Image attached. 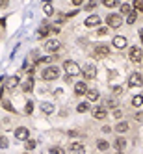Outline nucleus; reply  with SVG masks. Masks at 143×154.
<instances>
[{"mask_svg":"<svg viewBox=\"0 0 143 154\" xmlns=\"http://www.w3.org/2000/svg\"><path fill=\"white\" fill-rule=\"evenodd\" d=\"M63 69H65V73L69 76H76L80 73V67L76 65V61H73V60H67L63 63Z\"/></svg>","mask_w":143,"mask_h":154,"instance_id":"nucleus-1","label":"nucleus"},{"mask_svg":"<svg viewBox=\"0 0 143 154\" xmlns=\"http://www.w3.org/2000/svg\"><path fill=\"white\" fill-rule=\"evenodd\" d=\"M58 76H60V69L58 67H46L45 71H43V80H46V82L56 80Z\"/></svg>","mask_w":143,"mask_h":154,"instance_id":"nucleus-2","label":"nucleus"},{"mask_svg":"<svg viewBox=\"0 0 143 154\" xmlns=\"http://www.w3.org/2000/svg\"><path fill=\"white\" fill-rule=\"evenodd\" d=\"M106 24L110 28H119L123 24V19H121V15H117V13H110V15L106 17Z\"/></svg>","mask_w":143,"mask_h":154,"instance_id":"nucleus-3","label":"nucleus"},{"mask_svg":"<svg viewBox=\"0 0 143 154\" xmlns=\"http://www.w3.org/2000/svg\"><path fill=\"white\" fill-rule=\"evenodd\" d=\"M82 73H84L86 80H93L95 76H97V67H95L93 63H86V67L82 69Z\"/></svg>","mask_w":143,"mask_h":154,"instance_id":"nucleus-4","label":"nucleus"},{"mask_svg":"<svg viewBox=\"0 0 143 154\" xmlns=\"http://www.w3.org/2000/svg\"><path fill=\"white\" fill-rule=\"evenodd\" d=\"M60 48H61V43H60L58 39H50V41H46V43H45V50L50 52V54L60 52Z\"/></svg>","mask_w":143,"mask_h":154,"instance_id":"nucleus-5","label":"nucleus"},{"mask_svg":"<svg viewBox=\"0 0 143 154\" xmlns=\"http://www.w3.org/2000/svg\"><path fill=\"white\" fill-rule=\"evenodd\" d=\"M128 58H130V61H134V63H139L141 58H143V50L139 46H132L130 52H128Z\"/></svg>","mask_w":143,"mask_h":154,"instance_id":"nucleus-6","label":"nucleus"},{"mask_svg":"<svg viewBox=\"0 0 143 154\" xmlns=\"http://www.w3.org/2000/svg\"><path fill=\"white\" fill-rule=\"evenodd\" d=\"M128 86H130V87H141V86H143L141 74H139V73H132L130 78H128Z\"/></svg>","mask_w":143,"mask_h":154,"instance_id":"nucleus-7","label":"nucleus"},{"mask_svg":"<svg viewBox=\"0 0 143 154\" xmlns=\"http://www.w3.org/2000/svg\"><path fill=\"white\" fill-rule=\"evenodd\" d=\"M108 52H110L108 45H95V48H93V56L95 58H104Z\"/></svg>","mask_w":143,"mask_h":154,"instance_id":"nucleus-8","label":"nucleus"},{"mask_svg":"<svg viewBox=\"0 0 143 154\" xmlns=\"http://www.w3.org/2000/svg\"><path fill=\"white\" fill-rule=\"evenodd\" d=\"M28 136H30V132H28V128H24V126H19V128L15 130V137L20 139V141H26Z\"/></svg>","mask_w":143,"mask_h":154,"instance_id":"nucleus-9","label":"nucleus"},{"mask_svg":"<svg viewBox=\"0 0 143 154\" xmlns=\"http://www.w3.org/2000/svg\"><path fill=\"white\" fill-rule=\"evenodd\" d=\"M112 45L117 48V50H121V48H125V46H126V39L123 37V36H115L113 41H112Z\"/></svg>","mask_w":143,"mask_h":154,"instance_id":"nucleus-10","label":"nucleus"},{"mask_svg":"<svg viewBox=\"0 0 143 154\" xmlns=\"http://www.w3.org/2000/svg\"><path fill=\"white\" fill-rule=\"evenodd\" d=\"M87 28H91V26H99L100 24V17L99 15H91V17H87L86 19V23H84Z\"/></svg>","mask_w":143,"mask_h":154,"instance_id":"nucleus-11","label":"nucleus"},{"mask_svg":"<svg viewBox=\"0 0 143 154\" xmlns=\"http://www.w3.org/2000/svg\"><path fill=\"white\" fill-rule=\"evenodd\" d=\"M86 91H87L86 82H76L74 84V93L76 95H86Z\"/></svg>","mask_w":143,"mask_h":154,"instance_id":"nucleus-12","label":"nucleus"},{"mask_svg":"<svg viewBox=\"0 0 143 154\" xmlns=\"http://www.w3.org/2000/svg\"><path fill=\"white\" fill-rule=\"evenodd\" d=\"M69 150H71V152H78V154H84V152H86V147L82 145V143H71V145H69Z\"/></svg>","mask_w":143,"mask_h":154,"instance_id":"nucleus-13","label":"nucleus"},{"mask_svg":"<svg viewBox=\"0 0 143 154\" xmlns=\"http://www.w3.org/2000/svg\"><path fill=\"white\" fill-rule=\"evenodd\" d=\"M86 95H87V100H89V102L99 100V97H100L97 89H87V91H86Z\"/></svg>","mask_w":143,"mask_h":154,"instance_id":"nucleus-14","label":"nucleus"},{"mask_svg":"<svg viewBox=\"0 0 143 154\" xmlns=\"http://www.w3.org/2000/svg\"><path fill=\"white\" fill-rule=\"evenodd\" d=\"M19 86V78L17 76H11V78H8V82H6V89L8 91H11L13 87H17Z\"/></svg>","mask_w":143,"mask_h":154,"instance_id":"nucleus-15","label":"nucleus"},{"mask_svg":"<svg viewBox=\"0 0 143 154\" xmlns=\"http://www.w3.org/2000/svg\"><path fill=\"white\" fill-rule=\"evenodd\" d=\"M93 117H95V119H99V121H100V119H104V117H106V110L102 108V106L95 108V110H93Z\"/></svg>","mask_w":143,"mask_h":154,"instance_id":"nucleus-16","label":"nucleus"},{"mask_svg":"<svg viewBox=\"0 0 143 154\" xmlns=\"http://www.w3.org/2000/svg\"><path fill=\"white\" fill-rule=\"evenodd\" d=\"M41 110H43V113L50 115V113H54V104H50V102H43V104H41Z\"/></svg>","mask_w":143,"mask_h":154,"instance_id":"nucleus-17","label":"nucleus"},{"mask_svg":"<svg viewBox=\"0 0 143 154\" xmlns=\"http://www.w3.org/2000/svg\"><path fill=\"white\" fill-rule=\"evenodd\" d=\"M113 147H115L117 150H125V147H126V139L117 137V139H115V143H113Z\"/></svg>","mask_w":143,"mask_h":154,"instance_id":"nucleus-18","label":"nucleus"},{"mask_svg":"<svg viewBox=\"0 0 143 154\" xmlns=\"http://www.w3.org/2000/svg\"><path fill=\"white\" fill-rule=\"evenodd\" d=\"M128 128H130V126H128L126 121H121V123H117V126H115V130L121 132V134H123V132H128Z\"/></svg>","mask_w":143,"mask_h":154,"instance_id":"nucleus-19","label":"nucleus"},{"mask_svg":"<svg viewBox=\"0 0 143 154\" xmlns=\"http://www.w3.org/2000/svg\"><path fill=\"white\" fill-rule=\"evenodd\" d=\"M87 110H91V106H89V102H80L78 106H76V111H80V113H86Z\"/></svg>","mask_w":143,"mask_h":154,"instance_id":"nucleus-20","label":"nucleus"},{"mask_svg":"<svg viewBox=\"0 0 143 154\" xmlns=\"http://www.w3.org/2000/svg\"><path fill=\"white\" fill-rule=\"evenodd\" d=\"M33 89V80L32 78H28L24 84H23V91H26V93H30V91Z\"/></svg>","mask_w":143,"mask_h":154,"instance_id":"nucleus-21","label":"nucleus"},{"mask_svg":"<svg viewBox=\"0 0 143 154\" xmlns=\"http://www.w3.org/2000/svg\"><path fill=\"white\" fill-rule=\"evenodd\" d=\"M143 104V95H136L134 99H132V106H136V108H139Z\"/></svg>","mask_w":143,"mask_h":154,"instance_id":"nucleus-22","label":"nucleus"},{"mask_svg":"<svg viewBox=\"0 0 143 154\" xmlns=\"http://www.w3.org/2000/svg\"><path fill=\"white\" fill-rule=\"evenodd\" d=\"M136 20H138V13H136V11H130V13H128V17H126V23H128V24H134Z\"/></svg>","mask_w":143,"mask_h":154,"instance_id":"nucleus-23","label":"nucleus"},{"mask_svg":"<svg viewBox=\"0 0 143 154\" xmlns=\"http://www.w3.org/2000/svg\"><path fill=\"white\" fill-rule=\"evenodd\" d=\"M108 147L110 145H108V141H104V139H99L97 141V149L99 150H108Z\"/></svg>","mask_w":143,"mask_h":154,"instance_id":"nucleus-24","label":"nucleus"},{"mask_svg":"<svg viewBox=\"0 0 143 154\" xmlns=\"http://www.w3.org/2000/svg\"><path fill=\"white\" fill-rule=\"evenodd\" d=\"M119 0H102V6H106V8H115Z\"/></svg>","mask_w":143,"mask_h":154,"instance_id":"nucleus-25","label":"nucleus"},{"mask_svg":"<svg viewBox=\"0 0 143 154\" xmlns=\"http://www.w3.org/2000/svg\"><path fill=\"white\" fill-rule=\"evenodd\" d=\"M43 11H45V15H52V13H54L52 4H50V2H46V4L43 6Z\"/></svg>","mask_w":143,"mask_h":154,"instance_id":"nucleus-26","label":"nucleus"},{"mask_svg":"<svg viewBox=\"0 0 143 154\" xmlns=\"http://www.w3.org/2000/svg\"><path fill=\"white\" fill-rule=\"evenodd\" d=\"M130 11H132V6L130 4H121V13H123V15H128Z\"/></svg>","mask_w":143,"mask_h":154,"instance_id":"nucleus-27","label":"nucleus"},{"mask_svg":"<svg viewBox=\"0 0 143 154\" xmlns=\"http://www.w3.org/2000/svg\"><path fill=\"white\" fill-rule=\"evenodd\" d=\"M99 6V0H89V2H87V6H86V9L87 11H91V9H95Z\"/></svg>","mask_w":143,"mask_h":154,"instance_id":"nucleus-28","label":"nucleus"},{"mask_svg":"<svg viewBox=\"0 0 143 154\" xmlns=\"http://www.w3.org/2000/svg\"><path fill=\"white\" fill-rule=\"evenodd\" d=\"M50 32V28H46V26H43V28H39V32H37V37H46V33Z\"/></svg>","mask_w":143,"mask_h":154,"instance_id":"nucleus-29","label":"nucleus"},{"mask_svg":"<svg viewBox=\"0 0 143 154\" xmlns=\"http://www.w3.org/2000/svg\"><path fill=\"white\" fill-rule=\"evenodd\" d=\"M24 147H26V150H33V149H36V141L26 139V141H24Z\"/></svg>","mask_w":143,"mask_h":154,"instance_id":"nucleus-30","label":"nucleus"},{"mask_svg":"<svg viewBox=\"0 0 143 154\" xmlns=\"http://www.w3.org/2000/svg\"><path fill=\"white\" fill-rule=\"evenodd\" d=\"M134 9L136 11H141L143 9V0H134Z\"/></svg>","mask_w":143,"mask_h":154,"instance_id":"nucleus-31","label":"nucleus"},{"mask_svg":"<svg viewBox=\"0 0 143 154\" xmlns=\"http://www.w3.org/2000/svg\"><path fill=\"white\" fill-rule=\"evenodd\" d=\"M24 111H26V113H28V115H30V113H32V111H33V102H30V100H28V102H26V106H24Z\"/></svg>","mask_w":143,"mask_h":154,"instance_id":"nucleus-32","label":"nucleus"},{"mask_svg":"<svg viewBox=\"0 0 143 154\" xmlns=\"http://www.w3.org/2000/svg\"><path fill=\"white\" fill-rule=\"evenodd\" d=\"M2 106L8 110V111H13V106H11V102H9L8 99H4V100H2Z\"/></svg>","mask_w":143,"mask_h":154,"instance_id":"nucleus-33","label":"nucleus"},{"mask_svg":"<svg viewBox=\"0 0 143 154\" xmlns=\"http://www.w3.org/2000/svg\"><path fill=\"white\" fill-rule=\"evenodd\" d=\"M8 145H9L8 139H6L4 136H0V149H8Z\"/></svg>","mask_w":143,"mask_h":154,"instance_id":"nucleus-34","label":"nucleus"},{"mask_svg":"<svg viewBox=\"0 0 143 154\" xmlns=\"http://www.w3.org/2000/svg\"><path fill=\"white\" fill-rule=\"evenodd\" d=\"M106 33H108V26H100L97 30V36H106Z\"/></svg>","mask_w":143,"mask_h":154,"instance_id":"nucleus-35","label":"nucleus"},{"mask_svg":"<svg viewBox=\"0 0 143 154\" xmlns=\"http://www.w3.org/2000/svg\"><path fill=\"white\" fill-rule=\"evenodd\" d=\"M50 152H52V154H61L63 150H61L60 147H52V149H50Z\"/></svg>","mask_w":143,"mask_h":154,"instance_id":"nucleus-36","label":"nucleus"},{"mask_svg":"<svg viewBox=\"0 0 143 154\" xmlns=\"http://www.w3.org/2000/svg\"><path fill=\"white\" fill-rule=\"evenodd\" d=\"M113 93H115V95H121V93H123V87H121V86H115V87H113Z\"/></svg>","mask_w":143,"mask_h":154,"instance_id":"nucleus-37","label":"nucleus"},{"mask_svg":"<svg viewBox=\"0 0 143 154\" xmlns=\"http://www.w3.org/2000/svg\"><path fill=\"white\" fill-rule=\"evenodd\" d=\"M121 115H123L121 110H113V117H115V119H121Z\"/></svg>","mask_w":143,"mask_h":154,"instance_id":"nucleus-38","label":"nucleus"},{"mask_svg":"<svg viewBox=\"0 0 143 154\" xmlns=\"http://www.w3.org/2000/svg\"><path fill=\"white\" fill-rule=\"evenodd\" d=\"M9 6V0H0V8H8Z\"/></svg>","mask_w":143,"mask_h":154,"instance_id":"nucleus-39","label":"nucleus"},{"mask_svg":"<svg viewBox=\"0 0 143 154\" xmlns=\"http://www.w3.org/2000/svg\"><path fill=\"white\" fill-rule=\"evenodd\" d=\"M134 117H136V121H143V111H138Z\"/></svg>","mask_w":143,"mask_h":154,"instance_id":"nucleus-40","label":"nucleus"},{"mask_svg":"<svg viewBox=\"0 0 143 154\" xmlns=\"http://www.w3.org/2000/svg\"><path fill=\"white\" fill-rule=\"evenodd\" d=\"M71 2H73V6H82L84 0H71Z\"/></svg>","mask_w":143,"mask_h":154,"instance_id":"nucleus-41","label":"nucleus"},{"mask_svg":"<svg viewBox=\"0 0 143 154\" xmlns=\"http://www.w3.org/2000/svg\"><path fill=\"white\" fill-rule=\"evenodd\" d=\"M139 39H141V43H143V30H139Z\"/></svg>","mask_w":143,"mask_h":154,"instance_id":"nucleus-42","label":"nucleus"},{"mask_svg":"<svg viewBox=\"0 0 143 154\" xmlns=\"http://www.w3.org/2000/svg\"><path fill=\"white\" fill-rule=\"evenodd\" d=\"M43 2H45V4H46V2H50V0H43Z\"/></svg>","mask_w":143,"mask_h":154,"instance_id":"nucleus-43","label":"nucleus"}]
</instances>
